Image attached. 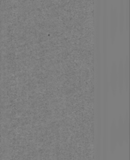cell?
Returning <instances> with one entry per match:
<instances>
[{"instance_id": "cell-9", "label": "cell", "mask_w": 130, "mask_h": 160, "mask_svg": "<svg viewBox=\"0 0 130 160\" xmlns=\"http://www.w3.org/2000/svg\"><path fill=\"white\" fill-rule=\"evenodd\" d=\"M110 140L111 143L112 144H114L118 141V136H117V129H116V119L114 116L113 117L111 125H110Z\"/></svg>"}, {"instance_id": "cell-4", "label": "cell", "mask_w": 130, "mask_h": 160, "mask_svg": "<svg viewBox=\"0 0 130 160\" xmlns=\"http://www.w3.org/2000/svg\"><path fill=\"white\" fill-rule=\"evenodd\" d=\"M109 86L111 92L114 96L118 90V74H117V62L113 60L111 64V69L109 76Z\"/></svg>"}, {"instance_id": "cell-7", "label": "cell", "mask_w": 130, "mask_h": 160, "mask_svg": "<svg viewBox=\"0 0 130 160\" xmlns=\"http://www.w3.org/2000/svg\"><path fill=\"white\" fill-rule=\"evenodd\" d=\"M124 64V88L128 90L129 88V56L126 54L123 59Z\"/></svg>"}, {"instance_id": "cell-10", "label": "cell", "mask_w": 130, "mask_h": 160, "mask_svg": "<svg viewBox=\"0 0 130 160\" xmlns=\"http://www.w3.org/2000/svg\"><path fill=\"white\" fill-rule=\"evenodd\" d=\"M123 124L124 128L125 139L128 140L129 138V112L128 110H126L123 117Z\"/></svg>"}, {"instance_id": "cell-11", "label": "cell", "mask_w": 130, "mask_h": 160, "mask_svg": "<svg viewBox=\"0 0 130 160\" xmlns=\"http://www.w3.org/2000/svg\"><path fill=\"white\" fill-rule=\"evenodd\" d=\"M124 16H125V29L129 28V0H126L124 2Z\"/></svg>"}, {"instance_id": "cell-8", "label": "cell", "mask_w": 130, "mask_h": 160, "mask_svg": "<svg viewBox=\"0 0 130 160\" xmlns=\"http://www.w3.org/2000/svg\"><path fill=\"white\" fill-rule=\"evenodd\" d=\"M116 129H117V136L118 141L121 142L124 139H125L124 135V128L123 124V116L120 114L118 116V120L116 121Z\"/></svg>"}, {"instance_id": "cell-2", "label": "cell", "mask_w": 130, "mask_h": 160, "mask_svg": "<svg viewBox=\"0 0 130 160\" xmlns=\"http://www.w3.org/2000/svg\"><path fill=\"white\" fill-rule=\"evenodd\" d=\"M96 54V114L97 126L101 129L102 120V85H101V55L100 46V17L96 16L95 26Z\"/></svg>"}, {"instance_id": "cell-1", "label": "cell", "mask_w": 130, "mask_h": 160, "mask_svg": "<svg viewBox=\"0 0 130 160\" xmlns=\"http://www.w3.org/2000/svg\"><path fill=\"white\" fill-rule=\"evenodd\" d=\"M101 85H102V119L103 120L104 136L107 134L109 75L108 69V8L103 6L101 9Z\"/></svg>"}, {"instance_id": "cell-5", "label": "cell", "mask_w": 130, "mask_h": 160, "mask_svg": "<svg viewBox=\"0 0 130 160\" xmlns=\"http://www.w3.org/2000/svg\"><path fill=\"white\" fill-rule=\"evenodd\" d=\"M118 74V89L121 92L124 89V64L123 59L120 58L117 62Z\"/></svg>"}, {"instance_id": "cell-3", "label": "cell", "mask_w": 130, "mask_h": 160, "mask_svg": "<svg viewBox=\"0 0 130 160\" xmlns=\"http://www.w3.org/2000/svg\"><path fill=\"white\" fill-rule=\"evenodd\" d=\"M118 28V8L114 4H111L109 8V38L112 43L115 41L116 33Z\"/></svg>"}, {"instance_id": "cell-6", "label": "cell", "mask_w": 130, "mask_h": 160, "mask_svg": "<svg viewBox=\"0 0 130 160\" xmlns=\"http://www.w3.org/2000/svg\"><path fill=\"white\" fill-rule=\"evenodd\" d=\"M118 28L119 32H123L125 29V16H124V1L120 0L119 9H118Z\"/></svg>"}]
</instances>
